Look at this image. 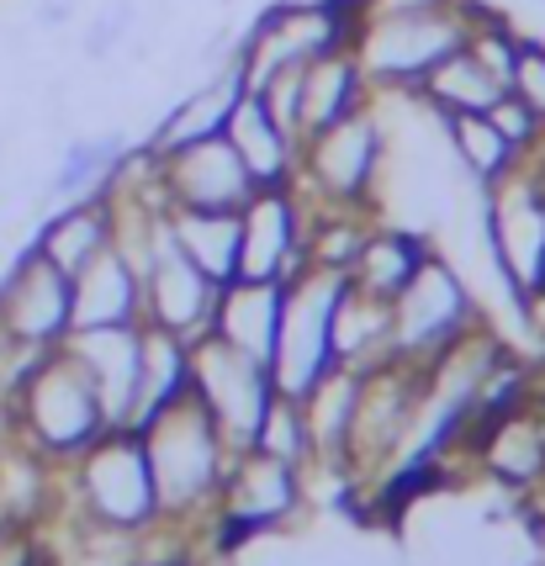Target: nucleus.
I'll return each mask as SVG.
<instances>
[{
    "instance_id": "f257e3e1",
    "label": "nucleus",
    "mask_w": 545,
    "mask_h": 566,
    "mask_svg": "<svg viewBox=\"0 0 545 566\" xmlns=\"http://www.w3.org/2000/svg\"><path fill=\"white\" fill-rule=\"evenodd\" d=\"M144 455L154 471V493H159V518L180 524V530H201L207 535V518L223 488V471L233 461V444L223 440V429L207 419L197 397H180L175 408L154 413L144 429Z\"/></svg>"
},
{
    "instance_id": "f03ea898",
    "label": "nucleus",
    "mask_w": 545,
    "mask_h": 566,
    "mask_svg": "<svg viewBox=\"0 0 545 566\" xmlns=\"http://www.w3.org/2000/svg\"><path fill=\"white\" fill-rule=\"evenodd\" d=\"M6 423H11L17 444L49 467H70L80 450H91L112 429L96 397V381L64 345L38 355V366L27 370L22 387L6 402Z\"/></svg>"
},
{
    "instance_id": "7ed1b4c3",
    "label": "nucleus",
    "mask_w": 545,
    "mask_h": 566,
    "mask_svg": "<svg viewBox=\"0 0 545 566\" xmlns=\"http://www.w3.org/2000/svg\"><path fill=\"white\" fill-rule=\"evenodd\" d=\"M471 6L476 0H446L429 11H397V17H360L355 27V64L366 70L371 96H419L434 64L467 43Z\"/></svg>"
},
{
    "instance_id": "20e7f679",
    "label": "nucleus",
    "mask_w": 545,
    "mask_h": 566,
    "mask_svg": "<svg viewBox=\"0 0 545 566\" xmlns=\"http://www.w3.org/2000/svg\"><path fill=\"white\" fill-rule=\"evenodd\" d=\"M59 488H64L59 509L91 524L123 530V535H144L159 524V493H154V471L138 429H106L91 450L59 467Z\"/></svg>"
},
{
    "instance_id": "39448f33",
    "label": "nucleus",
    "mask_w": 545,
    "mask_h": 566,
    "mask_svg": "<svg viewBox=\"0 0 545 566\" xmlns=\"http://www.w3.org/2000/svg\"><path fill=\"white\" fill-rule=\"evenodd\" d=\"M387 165H392V133H387V117L371 96V106H360L334 127L302 138L297 191L313 207H366V212H376Z\"/></svg>"
},
{
    "instance_id": "423d86ee",
    "label": "nucleus",
    "mask_w": 545,
    "mask_h": 566,
    "mask_svg": "<svg viewBox=\"0 0 545 566\" xmlns=\"http://www.w3.org/2000/svg\"><path fill=\"white\" fill-rule=\"evenodd\" d=\"M313 509V476L292 461H275L265 450H233L223 471V488L207 518V541L218 551H233L260 535H281L302 524Z\"/></svg>"
},
{
    "instance_id": "0eeeda50",
    "label": "nucleus",
    "mask_w": 545,
    "mask_h": 566,
    "mask_svg": "<svg viewBox=\"0 0 545 566\" xmlns=\"http://www.w3.org/2000/svg\"><path fill=\"white\" fill-rule=\"evenodd\" d=\"M476 323H488V307L471 286V275L434 244V254L419 265V275L392 296V360L429 366L455 339H467Z\"/></svg>"
},
{
    "instance_id": "6e6552de",
    "label": "nucleus",
    "mask_w": 545,
    "mask_h": 566,
    "mask_svg": "<svg viewBox=\"0 0 545 566\" xmlns=\"http://www.w3.org/2000/svg\"><path fill=\"white\" fill-rule=\"evenodd\" d=\"M482 249L514 313L524 296L545 292V170L535 159L482 191Z\"/></svg>"
},
{
    "instance_id": "1a4fd4ad",
    "label": "nucleus",
    "mask_w": 545,
    "mask_h": 566,
    "mask_svg": "<svg viewBox=\"0 0 545 566\" xmlns=\"http://www.w3.org/2000/svg\"><path fill=\"white\" fill-rule=\"evenodd\" d=\"M419 413H423V366L381 360V366L366 370L355 429H349V450H345L349 493L376 488L408 455V444L419 434Z\"/></svg>"
},
{
    "instance_id": "9d476101",
    "label": "nucleus",
    "mask_w": 545,
    "mask_h": 566,
    "mask_svg": "<svg viewBox=\"0 0 545 566\" xmlns=\"http://www.w3.org/2000/svg\"><path fill=\"white\" fill-rule=\"evenodd\" d=\"M345 292V275L339 271H318L307 265L286 281V302H281V328H275V349H271V381L281 397H307L334 360V307Z\"/></svg>"
},
{
    "instance_id": "9b49d317",
    "label": "nucleus",
    "mask_w": 545,
    "mask_h": 566,
    "mask_svg": "<svg viewBox=\"0 0 545 566\" xmlns=\"http://www.w3.org/2000/svg\"><path fill=\"white\" fill-rule=\"evenodd\" d=\"M191 397L207 408V419L223 429V440L233 450H249L260 434V419L271 413V402L281 392H275L265 360L201 334V339H191Z\"/></svg>"
},
{
    "instance_id": "f8f14e48",
    "label": "nucleus",
    "mask_w": 545,
    "mask_h": 566,
    "mask_svg": "<svg viewBox=\"0 0 545 566\" xmlns=\"http://www.w3.org/2000/svg\"><path fill=\"white\" fill-rule=\"evenodd\" d=\"M461 455L476 476L497 482L503 493L530 497L545 488V392H524L514 408L493 419H476L461 440Z\"/></svg>"
},
{
    "instance_id": "ddd939ff",
    "label": "nucleus",
    "mask_w": 545,
    "mask_h": 566,
    "mask_svg": "<svg viewBox=\"0 0 545 566\" xmlns=\"http://www.w3.org/2000/svg\"><path fill=\"white\" fill-rule=\"evenodd\" d=\"M307 218L313 207L297 186H254L239 207V275L292 281L307 271Z\"/></svg>"
},
{
    "instance_id": "4468645a",
    "label": "nucleus",
    "mask_w": 545,
    "mask_h": 566,
    "mask_svg": "<svg viewBox=\"0 0 545 566\" xmlns=\"http://www.w3.org/2000/svg\"><path fill=\"white\" fill-rule=\"evenodd\" d=\"M0 328L27 349H59L75 334V286L32 244L0 275Z\"/></svg>"
},
{
    "instance_id": "2eb2a0df",
    "label": "nucleus",
    "mask_w": 545,
    "mask_h": 566,
    "mask_svg": "<svg viewBox=\"0 0 545 566\" xmlns=\"http://www.w3.org/2000/svg\"><path fill=\"white\" fill-rule=\"evenodd\" d=\"M159 191H165V207L239 212L254 197V180L228 138H201V144L175 148V154H159Z\"/></svg>"
},
{
    "instance_id": "dca6fc26",
    "label": "nucleus",
    "mask_w": 545,
    "mask_h": 566,
    "mask_svg": "<svg viewBox=\"0 0 545 566\" xmlns=\"http://www.w3.org/2000/svg\"><path fill=\"white\" fill-rule=\"evenodd\" d=\"M64 349L75 355L85 376L96 381V397L112 429H133L138 408V376H144V323H112V328H75Z\"/></svg>"
},
{
    "instance_id": "f3484780",
    "label": "nucleus",
    "mask_w": 545,
    "mask_h": 566,
    "mask_svg": "<svg viewBox=\"0 0 545 566\" xmlns=\"http://www.w3.org/2000/svg\"><path fill=\"white\" fill-rule=\"evenodd\" d=\"M244 91H249L244 64H239V53H233L223 70L191 80V85H186V91H180V96L154 117V127L138 138V144L159 159V154H175V148L201 144V138H223L228 112H233V101L244 96Z\"/></svg>"
},
{
    "instance_id": "a211bd4d",
    "label": "nucleus",
    "mask_w": 545,
    "mask_h": 566,
    "mask_svg": "<svg viewBox=\"0 0 545 566\" xmlns=\"http://www.w3.org/2000/svg\"><path fill=\"white\" fill-rule=\"evenodd\" d=\"M223 138L233 144V154L244 159V170L254 186H297L302 138L275 123L271 112H265V101L254 96V91H244V96L233 101Z\"/></svg>"
},
{
    "instance_id": "6ab92c4d",
    "label": "nucleus",
    "mask_w": 545,
    "mask_h": 566,
    "mask_svg": "<svg viewBox=\"0 0 545 566\" xmlns=\"http://www.w3.org/2000/svg\"><path fill=\"white\" fill-rule=\"evenodd\" d=\"M112 244H117V207H112L106 191L53 207V218L32 233V249H38L49 265H59L70 281H75L96 254H106Z\"/></svg>"
},
{
    "instance_id": "aec40b11",
    "label": "nucleus",
    "mask_w": 545,
    "mask_h": 566,
    "mask_svg": "<svg viewBox=\"0 0 545 566\" xmlns=\"http://www.w3.org/2000/svg\"><path fill=\"white\" fill-rule=\"evenodd\" d=\"M434 254V233L429 228H408V222H392V218H376L371 233H366V244L355 254V265L345 271V281L355 292H371L381 302H392L413 275L419 265Z\"/></svg>"
},
{
    "instance_id": "412c9836",
    "label": "nucleus",
    "mask_w": 545,
    "mask_h": 566,
    "mask_svg": "<svg viewBox=\"0 0 545 566\" xmlns=\"http://www.w3.org/2000/svg\"><path fill=\"white\" fill-rule=\"evenodd\" d=\"M281 302H286V281H249L233 275L218 286V307H212V339L244 349L254 360H271L275 328H281Z\"/></svg>"
},
{
    "instance_id": "4be33fe9",
    "label": "nucleus",
    "mask_w": 545,
    "mask_h": 566,
    "mask_svg": "<svg viewBox=\"0 0 545 566\" xmlns=\"http://www.w3.org/2000/svg\"><path fill=\"white\" fill-rule=\"evenodd\" d=\"M75 286V328H112V323H144V275L123 244L96 254Z\"/></svg>"
},
{
    "instance_id": "5701e85b",
    "label": "nucleus",
    "mask_w": 545,
    "mask_h": 566,
    "mask_svg": "<svg viewBox=\"0 0 545 566\" xmlns=\"http://www.w3.org/2000/svg\"><path fill=\"white\" fill-rule=\"evenodd\" d=\"M360 387H366V370L334 366L302 397V413L313 429V471L307 476H339L345 482V450L349 429H355V408H360Z\"/></svg>"
},
{
    "instance_id": "b1692460",
    "label": "nucleus",
    "mask_w": 545,
    "mask_h": 566,
    "mask_svg": "<svg viewBox=\"0 0 545 566\" xmlns=\"http://www.w3.org/2000/svg\"><path fill=\"white\" fill-rule=\"evenodd\" d=\"M360 106H371V85H366V70L355 64L349 49H334L313 64H302V138L334 127Z\"/></svg>"
},
{
    "instance_id": "393cba45",
    "label": "nucleus",
    "mask_w": 545,
    "mask_h": 566,
    "mask_svg": "<svg viewBox=\"0 0 545 566\" xmlns=\"http://www.w3.org/2000/svg\"><path fill=\"white\" fill-rule=\"evenodd\" d=\"M440 133H446V154L450 165L461 170L467 186L476 191H493L497 180H509V175L524 165V154L503 133L488 112H461V117H440Z\"/></svg>"
},
{
    "instance_id": "a878e982",
    "label": "nucleus",
    "mask_w": 545,
    "mask_h": 566,
    "mask_svg": "<svg viewBox=\"0 0 545 566\" xmlns=\"http://www.w3.org/2000/svg\"><path fill=\"white\" fill-rule=\"evenodd\" d=\"M334 360L349 370H371L392 360V302L355 292L345 281L339 307H334Z\"/></svg>"
},
{
    "instance_id": "bb28decb",
    "label": "nucleus",
    "mask_w": 545,
    "mask_h": 566,
    "mask_svg": "<svg viewBox=\"0 0 545 566\" xmlns=\"http://www.w3.org/2000/svg\"><path fill=\"white\" fill-rule=\"evenodd\" d=\"M180 397H191V339H180V334H170V328L144 323V376H138L133 429H144L154 413L175 408Z\"/></svg>"
},
{
    "instance_id": "cd10ccee",
    "label": "nucleus",
    "mask_w": 545,
    "mask_h": 566,
    "mask_svg": "<svg viewBox=\"0 0 545 566\" xmlns=\"http://www.w3.org/2000/svg\"><path fill=\"white\" fill-rule=\"evenodd\" d=\"M127 148H133V138H127L123 127L70 138L64 154H59V165H53V175H49V201L53 207H64V201H80V197L106 191V180L117 175V165L127 159Z\"/></svg>"
},
{
    "instance_id": "c85d7f7f",
    "label": "nucleus",
    "mask_w": 545,
    "mask_h": 566,
    "mask_svg": "<svg viewBox=\"0 0 545 566\" xmlns=\"http://www.w3.org/2000/svg\"><path fill=\"white\" fill-rule=\"evenodd\" d=\"M503 91H509V85L461 43L446 64L429 70V80L419 85V101L434 112V117H461V112H493Z\"/></svg>"
},
{
    "instance_id": "c756f323",
    "label": "nucleus",
    "mask_w": 545,
    "mask_h": 566,
    "mask_svg": "<svg viewBox=\"0 0 545 566\" xmlns=\"http://www.w3.org/2000/svg\"><path fill=\"white\" fill-rule=\"evenodd\" d=\"M170 239L207 281L228 286L239 275V212H191L170 207Z\"/></svg>"
},
{
    "instance_id": "7c9ffc66",
    "label": "nucleus",
    "mask_w": 545,
    "mask_h": 566,
    "mask_svg": "<svg viewBox=\"0 0 545 566\" xmlns=\"http://www.w3.org/2000/svg\"><path fill=\"white\" fill-rule=\"evenodd\" d=\"M371 222L376 212H366V207H313V218H307V265L345 275L355 265L360 244H366Z\"/></svg>"
},
{
    "instance_id": "2f4dec72",
    "label": "nucleus",
    "mask_w": 545,
    "mask_h": 566,
    "mask_svg": "<svg viewBox=\"0 0 545 566\" xmlns=\"http://www.w3.org/2000/svg\"><path fill=\"white\" fill-rule=\"evenodd\" d=\"M249 450H265L275 461H292V467L313 471V429H307V413H302L297 397H275Z\"/></svg>"
},
{
    "instance_id": "473e14b6",
    "label": "nucleus",
    "mask_w": 545,
    "mask_h": 566,
    "mask_svg": "<svg viewBox=\"0 0 545 566\" xmlns=\"http://www.w3.org/2000/svg\"><path fill=\"white\" fill-rule=\"evenodd\" d=\"M133 32H138V0H106L96 17L85 22V32H80V53L91 64H101V59L123 53L133 43Z\"/></svg>"
},
{
    "instance_id": "72a5a7b5",
    "label": "nucleus",
    "mask_w": 545,
    "mask_h": 566,
    "mask_svg": "<svg viewBox=\"0 0 545 566\" xmlns=\"http://www.w3.org/2000/svg\"><path fill=\"white\" fill-rule=\"evenodd\" d=\"M488 117H493L497 133H503L509 144L520 148L524 159H535V154H541V144H545V123L535 117V112H530V106H524L520 96H514V91H503V96H497V106L488 112Z\"/></svg>"
},
{
    "instance_id": "f704fd0d",
    "label": "nucleus",
    "mask_w": 545,
    "mask_h": 566,
    "mask_svg": "<svg viewBox=\"0 0 545 566\" xmlns=\"http://www.w3.org/2000/svg\"><path fill=\"white\" fill-rule=\"evenodd\" d=\"M509 91L535 112L545 123V38L535 32H524L520 38V59H514V80H509Z\"/></svg>"
},
{
    "instance_id": "c9c22d12",
    "label": "nucleus",
    "mask_w": 545,
    "mask_h": 566,
    "mask_svg": "<svg viewBox=\"0 0 545 566\" xmlns=\"http://www.w3.org/2000/svg\"><path fill=\"white\" fill-rule=\"evenodd\" d=\"M70 22H75V0H38L32 6V27H43V32H59Z\"/></svg>"
},
{
    "instance_id": "e433bc0d",
    "label": "nucleus",
    "mask_w": 545,
    "mask_h": 566,
    "mask_svg": "<svg viewBox=\"0 0 545 566\" xmlns=\"http://www.w3.org/2000/svg\"><path fill=\"white\" fill-rule=\"evenodd\" d=\"M446 0H366V17H397V11H429Z\"/></svg>"
},
{
    "instance_id": "4c0bfd02",
    "label": "nucleus",
    "mask_w": 545,
    "mask_h": 566,
    "mask_svg": "<svg viewBox=\"0 0 545 566\" xmlns=\"http://www.w3.org/2000/svg\"><path fill=\"white\" fill-rule=\"evenodd\" d=\"M535 165H541V170H545V154H535Z\"/></svg>"
}]
</instances>
